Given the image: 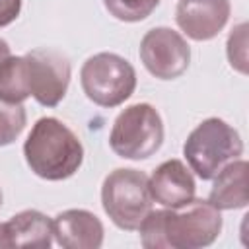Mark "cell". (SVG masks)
I'll use <instances>...</instances> for the list:
<instances>
[{
  "label": "cell",
  "instance_id": "cell-9",
  "mask_svg": "<svg viewBox=\"0 0 249 249\" xmlns=\"http://www.w3.org/2000/svg\"><path fill=\"white\" fill-rule=\"evenodd\" d=\"M230 14V0H179L175 21L189 39L210 41L226 27Z\"/></svg>",
  "mask_w": 249,
  "mask_h": 249
},
{
  "label": "cell",
  "instance_id": "cell-20",
  "mask_svg": "<svg viewBox=\"0 0 249 249\" xmlns=\"http://www.w3.org/2000/svg\"><path fill=\"white\" fill-rule=\"evenodd\" d=\"M6 247V237H4V224H0V249Z\"/></svg>",
  "mask_w": 249,
  "mask_h": 249
},
{
  "label": "cell",
  "instance_id": "cell-2",
  "mask_svg": "<svg viewBox=\"0 0 249 249\" xmlns=\"http://www.w3.org/2000/svg\"><path fill=\"white\" fill-rule=\"evenodd\" d=\"M23 156L37 177L64 181L80 169L84 146L62 121L56 117H41L25 138Z\"/></svg>",
  "mask_w": 249,
  "mask_h": 249
},
{
  "label": "cell",
  "instance_id": "cell-17",
  "mask_svg": "<svg viewBox=\"0 0 249 249\" xmlns=\"http://www.w3.org/2000/svg\"><path fill=\"white\" fill-rule=\"evenodd\" d=\"M230 66L241 74H247V23H239L231 29L226 45Z\"/></svg>",
  "mask_w": 249,
  "mask_h": 249
},
{
  "label": "cell",
  "instance_id": "cell-16",
  "mask_svg": "<svg viewBox=\"0 0 249 249\" xmlns=\"http://www.w3.org/2000/svg\"><path fill=\"white\" fill-rule=\"evenodd\" d=\"M105 10L119 21H142L160 4V0H103Z\"/></svg>",
  "mask_w": 249,
  "mask_h": 249
},
{
  "label": "cell",
  "instance_id": "cell-6",
  "mask_svg": "<svg viewBox=\"0 0 249 249\" xmlns=\"http://www.w3.org/2000/svg\"><path fill=\"white\" fill-rule=\"evenodd\" d=\"M80 84L89 101L111 109L134 93L136 70L117 53H97L82 64Z\"/></svg>",
  "mask_w": 249,
  "mask_h": 249
},
{
  "label": "cell",
  "instance_id": "cell-10",
  "mask_svg": "<svg viewBox=\"0 0 249 249\" xmlns=\"http://www.w3.org/2000/svg\"><path fill=\"white\" fill-rule=\"evenodd\" d=\"M148 191L152 200L163 208H179L195 198L196 183L181 160H167L148 177Z\"/></svg>",
  "mask_w": 249,
  "mask_h": 249
},
{
  "label": "cell",
  "instance_id": "cell-3",
  "mask_svg": "<svg viewBox=\"0 0 249 249\" xmlns=\"http://www.w3.org/2000/svg\"><path fill=\"white\" fill-rule=\"evenodd\" d=\"M243 154V140L239 132L224 119H204L191 130L183 144V156L202 181H210L230 161Z\"/></svg>",
  "mask_w": 249,
  "mask_h": 249
},
{
  "label": "cell",
  "instance_id": "cell-19",
  "mask_svg": "<svg viewBox=\"0 0 249 249\" xmlns=\"http://www.w3.org/2000/svg\"><path fill=\"white\" fill-rule=\"evenodd\" d=\"M12 53H10V45L4 41V39H0V64L10 56Z\"/></svg>",
  "mask_w": 249,
  "mask_h": 249
},
{
  "label": "cell",
  "instance_id": "cell-15",
  "mask_svg": "<svg viewBox=\"0 0 249 249\" xmlns=\"http://www.w3.org/2000/svg\"><path fill=\"white\" fill-rule=\"evenodd\" d=\"M27 113L23 103H10L0 99V146L12 144L25 128Z\"/></svg>",
  "mask_w": 249,
  "mask_h": 249
},
{
  "label": "cell",
  "instance_id": "cell-21",
  "mask_svg": "<svg viewBox=\"0 0 249 249\" xmlns=\"http://www.w3.org/2000/svg\"><path fill=\"white\" fill-rule=\"evenodd\" d=\"M0 206H2V191H0Z\"/></svg>",
  "mask_w": 249,
  "mask_h": 249
},
{
  "label": "cell",
  "instance_id": "cell-13",
  "mask_svg": "<svg viewBox=\"0 0 249 249\" xmlns=\"http://www.w3.org/2000/svg\"><path fill=\"white\" fill-rule=\"evenodd\" d=\"M208 202L218 210H237L245 208L249 202L247 195V161L233 160L222 167L214 177Z\"/></svg>",
  "mask_w": 249,
  "mask_h": 249
},
{
  "label": "cell",
  "instance_id": "cell-12",
  "mask_svg": "<svg viewBox=\"0 0 249 249\" xmlns=\"http://www.w3.org/2000/svg\"><path fill=\"white\" fill-rule=\"evenodd\" d=\"M2 224L6 247L49 249L53 245V220L39 210H21Z\"/></svg>",
  "mask_w": 249,
  "mask_h": 249
},
{
  "label": "cell",
  "instance_id": "cell-4",
  "mask_svg": "<svg viewBox=\"0 0 249 249\" xmlns=\"http://www.w3.org/2000/svg\"><path fill=\"white\" fill-rule=\"evenodd\" d=\"M101 206L117 228L136 231L152 210L148 175L132 167L113 169L101 185Z\"/></svg>",
  "mask_w": 249,
  "mask_h": 249
},
{
  "label": "cell",
  "instance_id": "cell-11",
  "mask_svg": "<svg viewBox=\"0 0 249 249\" xmlns=\"http://www.w3.org/2000/svg\"><path fill=\"white\" fill-rule=\"evenodd\" d=\"M103 235L101 220L84 208L62 210L53 220V237L64 249H99Z\"/></svg>",
  "mask_w": 249,
  "mask_h": 249
},
{
  "label": "cell",
  "instance_id": "cell-8",
  "mask_svg": "<svg viewBox=\"0 0 249 249\" xmlns=\"http://www.w3.org/2000/svg\"><path fill=\"white\" fill-rule=\"evenodd\" d=\"M140 60L144 68L160 80H175L187 72L191 47L185 37L171 27H154L140 41Z\"/></svg>",
  "mask_w": 249,
  "mask_h": 249
},
{
  "label": "cell",
  "instance_id": "cell-18",
  "mask_svg": "<svg viewBox=\"0 0 249 249\" xmlns=\"http://www.w3.org/2000/svg\"><path fill=\"white\" fill-rule=\"evenodd\" d=\"M21 12V0H0V27L10 25Z\"/></svg>",
  "mask_w": 249,
  "mask_h": 249
},
{
  "label": "cell",
  "instance_id": "cell-1",
  "mask_svg": "<svg viewBox=\"0 0 249 249\" xmlns=\"http://www.w3.org/2000/svg\"><path fill=\"white\" fill-rule=\"evenodd\" d=\"M138 231L146 249H200L218 239L222 214L208 200L193 198L179 208L150 210Z\"/></svg>",
  "mask_w": 249,
  "mask_h": 249
},
{
  "label": "cell",
  "instance_id": "cell-7",
  "mask_svg": "<svg viewBox=\"0 0 249 249\" xmlns=\"http://www.w3.org/2000/svg\"><path fill=\"white\" fill-rule=\"evenodd\" d=\"M29 97L43 107H56L70 84V62L56 49H33L23 54Z\"/></svg>",
  "mask_w": 249,
  "mask_h": 249
},
{
  "label": "cell",
  "instance_id": "cell-5",
  "mask_svg": "<svg viewBox=\"0 0 249 249\" xmlns=\"http://www.w3.org/2000/svg\"><path fill=\"white\" fill-rule=\"evenodd\" d=\"M163 144V121L150 103L124 107L111 128L109 146L123 160H148Z\"/></svg>",
  "mask_w": 249,
  "mask_h": 249
},
{
  "label": "cell",
  "instance_id": "cell-14",
  "mask_svg": "<svg viewBox=\"0 0 249 249\" xmlns=\"http://www.w3.org/2000/svg\"><path fill=\"white\" fill-rule=\"evenodd\" d=\"M27 97L29 91L25 82L23 54L21 56L10 54L0 64V99L10 103H23Z\"/></svg>",
  "mask_w": 249,
  "mask_h": 249
}]
</instances>
